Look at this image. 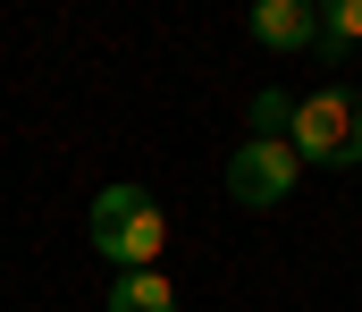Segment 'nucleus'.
<instances>
[{
    "instance_id": "1",
    "label": "nucleus",
    "mask_w": 362,
    "mask_h": 312,
    "mask_svg": "<svg viewBox=\"0 0 362 312\" xmlns=\"http://www.w3.org/2000/svg\"><path fill=\"white\" fill-rule=\"evenodd\" d=\"M160 245H169V211L152 203L144 186H101L93 195V253L118 262V270H160Z\"/></svg>"
},
{
    "instance_id": "2",
    "label": "nucleus",
    "mask_w": 362,
    "mask_h": 312,
    "mask_svg": "<svg viewBox=\"0 0 362 312\" xmlns=\"http://www.w3.org/2000/svg\"><path fill=\"white\" fill-rule=\"evenodd\" d=\"M286 152L303 169H354L362 161V93L329 85V93H303L286 118Z\"/></svg>"
},
{
    "instance_id": "3",
    "label": "nucleus",
    "mask_w": 362,
    "mask_h": 312,
    "mask_svg": "<svg viewBox=\"0 0 362 312\" xmlns=\"http://www.w3.org/2000/svg\"><path fill=\"white\" fill-rule=\"evenodd\" d=\"M295 178H303V161H295L286 144L245 135V144L228 152V203H245V211H278L286 195H295Z\"/></svg>"
},
{
    "instance_id": "4",
    "label": "nucleus",
    "mask_w": 362,
    "mask_h": 312,
    "mask_svg": "<svg viewBox=\"0 0 362 312\" xmlns=\"http://www.w3.org/2000/svg\"><path fill=\"white\" fill-rule=\"evenodd\" d=\"M245 25H253L262 51H312V42H320V8H312V0H262Z\"/></svg>"
},
{
    "instance_id": "5",
    "label": "nucleus",
    "mask_w": 362,
    "mask_h": 312,
    "mask_svg": "<svg viewBox=\"0 0 362 312\" xmlns=\"http://www.w3.org/2000/svg\"><path fill=\"white\" fill-rule=\"evenodd\" d=\"M110 312H177V287L160 270H118L110 279Z\"/></svg>"
},
{
    "instance_id": "6",
    "label": "nucleus",
    "mask_w": 362,
    "mask_h": 312,
    "mask_svg": "<svg viewBox=\"0 0 362 312\" xmlns=\"http://www.w3.org/2000/svg\"><path fill=\"white\" fill-rule=\"evenodd\" d=\"M346 42H362V0H329V8H320V42H312V51H346Z\"/></svg>"
},
{
    "instance_id": "7",
    "label": "nucleus",
    "mask_w": 362,
    "mask_h": 312,
    "mask_svg": "<svg viewBox=\"0 0 362 312\" xmlns=\"http://www.w3.org/2000/svg\"><path fill=\"white\" fill-rule=\"evenodd\" d=\"M286 118H295V93L262 85V93H253V135H262V144H286Z\"/></svg>"
}]
</instances>
